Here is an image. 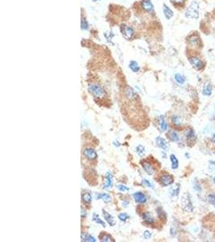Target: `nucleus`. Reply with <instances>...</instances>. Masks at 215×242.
<instances>
[{
    "mask_svg": "<svg viewBox=\"0 0 215 242\" xmlns=\"http://www.w3.org/2000/svg\"><path fill=\"white\" fill-rule=\"evenodd\" d=\"M88 91L93 97L97 99H102L106 95L105 90L100 84L90 83L88 85Z\"/></svg>",
    "mask_w": 215,
    "mask_h": 242,
    "instance_id": "f257e3e1",
    "label": "nucleus"
},
{
    "mask_svg": "<svg viewBox=\"0 0 215 242\" xmlns=\"http://www.w3.org/2000/svg\"><path fill=\"white\" fill-rule=\"evenodd\" d=\"M186 18L188 19H197L199 18V3L197 1H193L188 6L185 13Z\"/></svg>",
    "mask_w": 215,
    "mask_h": 242,
    "instance_id": "f03ea898",
    "label": "nucleus"
},
{
    "mask_svg": "<svg viewBox=\"0 0 215 242\" xmlns=\"http://www.w3.org/2000/svg\"><path fill=\"white\" fill-rule=\"evenodd\" d=\"M181 208L185 212H193L194 210L193 202L191 199L190 195L185 193L181 198Z\"/></svg>",
    "mask_w": 215,
    "mask_h": 242,
    "instance_id": "7ed1b4c3",
    "label": "nucleus"
},
{
    "mask_svg": "<svg viewBox=\"0 0 215 242\" xmlns=\"http://www.w3.org/2000/svg\"><path fill=\"white\" fill-rule=\"evenodd\" d=\"M188 61L191 64V66H193L195 70H202L205 67V62L202 61V59L199 57L198 56L196 55H192L188 57Z\"/></svg>",
    "mask_w": 215,
    "mask_h": 242,
    "instance_id": "20e7f679",
    "label": "nucleus"
},
{
    "mask_svg": "<svg viewBox=\"0 0 215 242\" xmlns=\"http://www.w3.org/2000/svg\"><path fill=\"white\" fill-rule=\"evenodd\" d=\"M158 181L162 186H168L174 182V179L171 174H168V173H164V174H160Z\"/></svg>",
    "mask_w": 215,
    "mask_h": 242,
    "instance_id": "39448f33",
    "label": "nucleus"
},
{
    "mask_svg": "<svg viewBox=\"0 0 215 242\" xmlns=\"http://www.w3.org/2000/svg\"><path fill=\"white\" fill-rule=\"evenodd\" d=\"M83 157H85V159L88 161H95L98 158V154L97 152L91 148H85L82 151Z\"/></svg>",
    "mask_w": 215,
    "mask_h": 242,
    "instance_id": "423d86ee",
    "label": "nucleus"
},
{
    "mask_svg": "<svg viewBox=\"0 0 215 242\" xmlns=\"http://www.w3.org/2000/svg\"><path fill=\"white\" fill-rule=\"evenodd\" d=\"M121 33L126 40H131L134 35V31L130 26L123 25L121 26Z\"/></svg>",
    "mask_w": 215,
    "mask_h": 242,
    "instance_id": "0eeeda50",
    "label": "nucleus"
},
{
    "mask_svg": "<svg viewBox=\"0 0 215 242\" xmlns=\"http://www.w3.org/2000/svg\"><path fill=\"white\" fill-rule=\"evenodd\" d=\"M140 164H141L142 167H143V170L145 171L148 175H153L156 172V170H155V167L153 166L150 162H148V161L146 160H142L140 161Z\"/></svg>",
    "mask_w": 215,
    "mask_h": 242,
    "instance_id": "6e6552de",
    "label": "nucleus"
},
{
    "mask_svg": "<svg viewBox=\"0 0 215 242\" xmlns=\"http://www.w3.org/2000/svg\"><path fill=\"white\" fill-rule=\"evenodd\" d=\"M133 199H134V202L137 203V204H143L147 203L148 201V198L145 195V194L142 191H137V192H134L133 194Z\"/></svg>",
    "mask_w": 215,
    "mask_h": 242,
    "instance_id": "1a4fd4ad",
    "label": "nucleus"
},
{
    "mask_svg": "<svg viewBox=\"0 0 215 242\" xmlns=\"http://www.w3.org/2000/svg\"><path fill=\"white\" fill-rule=\"evenodd\" d=\"M124 95H125L126 98L129 100H134L138 97L136 91H134V89L130 86H127L125 87V89H124Z\"/></svg>",
    "mask_w": 215,
    "mask_h": 242,
    "instance_id": "9d476101",
    "label": "nucleus"
},
{
    "mask_svg": "<svg viewBox=\"0 0 215 242\" xmlns=\"http://www.w3.org/2000/svg\"><path fill=\"white\" fill-rule=\"evenodd\" d=\"M186 140H187V143L188 145H193V144L196 143V140H197V134L195 132V131L193 130V128H189L186 132Z\"/></svg>",
    "mask_w": 215,
    "mask_h": 242,
    "instance_id": "9b49d317",
    "label": "nucleus"
},
{
    "mask_svg": "<svg viewBox=\"0 0 215 242\" xmlns=\"http://www.w3.org/2000/svg\"><path fill=\"white\" fill-rule=\"evenodd\" d=\"M102 215H103V218L106 220V222L107 223L110 227H114L115 224H116V220H115V218L111 214L106 211L105 209H102Z\"/></svg>",
    "mask_w": 215,
    "mask_h": 242,
    "instance_id": "f8f14e48",
    "label": "nucleus"
},
{
    "mask_svg": "<svg viewBox=\"0 0 215 242\" xmlns=\"http://www.w3.org/2000/svg\"><path fill=\"white\" fill-rule=\"evenodd\" d=\"M188 43L192 47H199L201 45V39L198 35L193 34L188 38Z\"/></svg>",
    "mask_w": 215,
    "mask_h": 242,
    "instance_id": "ddd939ff",
    "label": "nucleus"
},
{
    "mask_svg": "<svg viewBox=\"0 0 215 242\" xmlns=\"http://www.w3.org/2000/svg\"><path fill=\"white\" fill-rule=\"evenodd\" d=\"M156 144L159 149H161L164 151H168V143L167 140L161 136H157L156 138Z\"/></svg>",
    "mask_w": 215,
    "mask_h": 242,
    "instance_id": "4468645a",
    "label": "nucleus"
},
{
    "mask_svg": "<svg viewBox=\"0 0 215 242\" xmlns=\"http://www.w3.org/2000/svg\"><path fill=\"white\" fill-rule=\"evenodd\" d=\"M105 184H104V186L103 188L106 189V190H109L110 188L113 186V184H114V181H113V174H111V172L108 171L106 174L105 176Z\"/></svg>",
    "mask_w": 215,
    "mask_h": 242,
    "instance_id": "2eb2a0df",
    "label": "nucleus"
},
{
    "mask_svg": "<svg viewBox=\"0 0 215 242\" xmlns=\"http://www.w3.org/2000/svg\"><path fill=\"white\" fill-rule=\"evenodd\" d=\"M81 201L85 204H90L92 203V195L91 192L87 190H83L81 193Z\"/></svg>",
    "mask_w": 215,
    "mask_h": 242,
    "instance_id": "dca6fc26",
    "label": "nucleus"
},
{
    "mask_svg": "<svg viewBox=\"0 0 215 242\" xmlns=\"http://www.w3.org/2000/svg\"><path fill=\"white\" fill-rule=\"evenodd\" d=\"M141 217L143 222L148 225H152L155 224V218L151 215L150 212H143L142 214Z\"/></svg>",
    "mask_w": 215,
    "mask_h": 242,
    "instance_id": "f3484780",
    "label": "nucleus"
},
{
    "mask_svg": "<svg viewBox=\"0 0 215 242\" xmlns=\"http://www.w3.org/2000/svg\"><path fill=\"white\" fill-rule=\"evenodd\" d=\"M141 6L147 12H152L154 11V6L151 0H142Z\"/></svg>",
    "mask_w": 215,
    "mask_h": 242,
    "instance_id": "a211bd4d",
    "label": "nucleus"
},
{
    "mask_svg": "<svg viewBox=\"0 0 215 242\" xmlns=\"http://www.w3.org/2000/svg\"><path fill=\"white\" fill-rule=\"evenodd\" d=\"M96 199L97 200L101 199L105 204H109L112 201V197L106 193H99L96 195Z\"/></svg>",
    "mask_w": 215,
    "mask_h": 242,
    "instance_id": "6ab92c4d",
    "label": "nucleus"
},
{
    "mask_svg": "<svg viewBox=\"0 0 215 242\" xmlns=\"http://www.w3.org/2000/svg\"><path fill=\"white\" fill-rule=\"evenodd\" d=\"M213 92V86L210 81H206L203 86L202 89V94L206 96H210Z\"/></svg>",
    "mask_w": 215,
    "mask_h": 242,
    "instance_id": "aec40b11",
    "label": "nucleus"
},
{
    "mask_svg": "<svg viewBox=\"0 0 215 242\" xmlns=\"http://www.w3.org/2000/svg\"><path fill=\"white\" fill-rule=\"evenodd\" d=\"M99 239L100 241L102 242H114V238L108 233H105V232H102V233H100V235L99 237Z\"/></svg>",
    "mask_w": 215,
    "mask_h": 242,
    "instance_id": "412c9836",
    "label": "nucleus"
},
{
    "mask_svg": "<svg viewBox=\"0 0 215 242\" xmlns=\"http://www.w3.org/2000/svg\"><path fill=\"white\" fill-rule=\"evenodd\" d=\"M168 140L172 141V142H178L180 140V136L179 134L177 133V132L174 130H170L167 134Z\"/></svg>",
    "mask_w": 215,
    "mask_h": 242,
    "instance_id": "4be33fe9",
    "label": "nucleus"
},
{
    "mask_svg": "<svg viewBox=\"0 0 215 242\" xmlns=\"http://www.w3.org/2000/svg\"><path fill=\"white\" fill-rule=\"evenodd\" d=\"M163 13H164V16L167 20H170L171 18H173V16H174V13L171 10V8L169 7H168L165 3H164L163 5Z\"/></svg>",
    "mask_w": 215,
    "mask_h": 242,
    "instance_id": "5701e85b",
    "label": "nucleus"
},
{
    "mask_svg": "<svg viewBox=\"0 0 215 242\" xmlns=\"http://www.w3.org/2000/svg\"><path fill=\"white\" fill-rule=\"evenodd\" d=\"M168 123L166 121L164 115H159V129L160 132H164L168 130Z\"/></svg>",
    "mask_w": 215,
    "mask_h": 242,
    "instance_id": "b1692460",
    "label": "nucleus"
},
{
    "mask_svg": "<svg viewBox=\"0 0 215 242\" xmlns=\"http://www.w3.org/2000/svg\"><path fill=\"white\" fill-rule=\"evenodd\" d=\"M171 122L176 127H180L182 125V119L178 115H173L171 116Z\"/></svg>",
    "mask_w": 215,
    "mask_h": 242,
    "instance_id": "393cba45",
    "label": "nucleus"
},
{
    "mask_svg": "<svg viewBox=\"0 0 215 242\" xmlns=\"http://www.w3.org/2000/svg\"><path fill=\"white\" fill-rule=\"evenodd\" d=\"M174 79L175 81H176V82H177V84L181 85V86L185 85V83L186 81L185 77L183 74H179V73H178V74H176L174 75Z\"/></svg>",
    "mask_w": 215,
    "mask_h": 242,
    "instance_id": "a878e982",
    "label": "nucleus"
},
{
    "mask_svg": "<svg viewBox=\"0 0 215 242\" xmlns=\"http://www.w3.org/2000/svg\"><path fill=\"white\" fill-rule=\"evenodd\" d=\"M180 191H181V185L178 183L175 184L173 186H172L170 189V195L173 197H177L179 195Z\"/></svg>",
    "mask_w": 215,
    "mask_h": 242,
    "instance_id": "bb28decb",
    "label": "nucleus"
},
{
    "mask_svg": "<svg viewBox=\"0 0 215 242\" xmlns=\"http://www.w3.org/2000/svg\"><path fill=\"white\" fill-rule=\"evenodd\" d=\"M156 214L158 218L159 219H161V220L166 221V219H167V214H166V212L164 211V209L161 207H159V208H157L156 209Z\"/></svg>",
    "mask_w": 215,
    "mask_h": 242,
    "instance_id": "cd10ccee",
    "label": "nucleus"
},
{
    "mask_svg": "<svg viewBox=\"0 0 215 242\" xmlns=\"http://www.w3.org/2000/svg\"><path fill=\"white\" fill-rule=\"evenodd\" d=\"M81 241H87V242H95L97 240L94 237L90 235L89 233H81Z\"/></svg>",
    "mask_w": 215,
    "mask_h": 242,
    "instance_id": "c85d7f7f",
    "label": "nucleus"
},
{
    "mask_svg": "<svg viewBox=\"0 0 215 242\" xmlns=\"http://www.w3.org/2000/svg\"><path fill=\"white\" fill-rule=\"evenodd\" d=\"M171 161V165H172V169L173 170H177V168L179 167V161L178 159L176 157L175 154H171L170 157H169Z\"/></svg>",
    "mask_w": 215,
    "mask_h": 242,
    "instance_id": "c756f323",
    "label": "nucleus"
},
{
    "mask_svg": "<svg viewBox=\"0 0 215 242\" xmlns=\"http://www.w3.org/2000/svg\"><path fill=\"white\" fill-rule=\"evenodd\" d=\"M92 220L94 222V223H96L97 224H100V225H102L103 228H106V227L105 222L103 221L102 219H101V218L99 217V214H97V213H94V214H93Z\"/></svg>",
    "mask_w": 215,
    "mask_h": 242,
    "instance_id": "7c9ffc66",
    "label": "nucleus"
},
{
    "mask_svg": "<svg viewBox=\"0 0 215 242\" xmlns=\"http://www.w3.org/2000/svg\"><path fill=\"white\" fill-rule=\"evenodd\" d=\"M128 67H129V69L134 73L139 72V70H140V67H139V64H138V62L135 61H131Z\"/></svg>",
    "mask_w": 215,
    "mask_h": 242,
    "instance_id": "2f4dec72",
    "label": "nucleus"
},
{
    "mask_svg": "<svg viewBox=\"0 0 215 242\" xmlns=\"http://www.w3.org/2000/svg\"><path fill=\"white\" fill-rule=\"evenodd\" d=\"M135 152H136V154H138V156L141 157H142L144 156L146 154L145 147L142 145H137L136 147H135Z\"/></svg>",
    "mask_w": 215,
    "mask_h": 242,
    "instance_id": "473e14b6",
    "label": "nucleus"
},
{
    "mask_svg": "<svg viewBox=\"0 0 215 242\" xmlns=\"http://www.w3.org/2000/svg\"><path fill=\"white\" fill-rule=\"evenodd\" d=\"M118 218H119V219L120 221L125 223V222H127L128 220H129V219H130V215H128L127 213L122 212L118 215Z\"/></svg>",
    "mask_w": 215,
    "mask_h": 242,
    "instance_id": "72a5a7b5",
    "label": "nucleus"
},
{
    "mask_svg": "<svg viewBox=\"0 0 215 242\" xmlns=\"http://www.w3.org/2000/svg\"><path fill=\"white\" fill-rule=\"evenodd\" d=\"M207 200L213 208H215V194H210L207 195Z\"/></svg>",
    "mask_w": 215,
    "mask_h": 242,
    "instance_id": "f704fd0d",
    "label": "nucleus"
},
{
    "mask_svg": "<svg viewBox=\"0 0 215 242\" xmlns=\"http://www.w3.org/2000/svg\"><path fill=\"white\" fill-rule=\"evenodd\" d=\"M141 183L142 185L146 186V187L152 188V189L154 188V185H153V183H152V182H151L149 180H148V179H143L141 181Z\"/></svg>",
    "mask_w": 215,
    "mask_h": 242,
    "instance_id": "c9c22d12",
    "label": "nucleus"
},
{
    "mask_svg": "<svg viewBox=\"0 0 215 242\" xmlns=\"http://www.w3.org/2000/svg\"><path fill=\"white\" fill-rule=\"evenodd\" d=\"M117 189H118L119 191H121V192H127V191H128V190H130L129 187L126 186L125 185H123V184H119V185L117 186Z\"/></svg>",
    "mask_w": 215,
    "mask_h": 242,
    "instance_id": "e433bc0d",
    "label": "nucleus"
},
{
    "mask_svg": "<svg viewBox=\"0 0 215 242\" xmlns=\"http://www.w3.org/2000/svg\"><path fill=\"white\" fill-rule=\"evenodd\" d=\"M81 30H87L89 28V23L85 19H82L81 22Z\"/></svg>",
    "mask_w": 215,
    "mask_h": 242,
    "instance_id": "4c0bfd02",
    "label": "nucleus"
},
{
    "mask_svg": "<svg viewBox=\"0 0 215 242\" xmlns=\"http://www.w3.org/2000/svg\"><path fill=\"white\" fill-rule=\"evenodd\" d=\"M193 189H194V190L197 191V192H201L202 191V186H201L199 182L197 181V180L194 181V182H193Z\"/></svg>",
    "mask_w": 215,
    "mask_h": 242,
    "instance_id": "58836bf2",
    "label": "nucleus"
},
{
    "mask_svg": "<svg viewBox=\"0 0 215 242\" xmlns=\"http://www.w3.org/2000/svg\"><path fill=\"white\" fill-rule=\"evenodd\" d=\"M152 233H151L150 231L148 230H146L144 231V233H143V237L145 239V240H149V239H151V237H152Z\"/></svg>",
    "mask_w": 215,
    "mask_h": 242,
    "instance_id": "ea45409f",
    "label": "nucleus"
},
{
    "mask_svg": "<svg viewBox=\"0 0 215 242\" xmlns=\"http://www.w3.org/2000/svg\"><path fill=\"white\" fill-rule=\"evenodd\" d=\"M177 227H176V225H172L170 228V234L172 237H176V235H177Z\"/></svg>",
    "mask_w": 215,
    "mask_h": 242,
    "instance_id": "a19ab883",
    "label": "nucleus"
},
{
    "mask_svg": "<svg viewBox=\"0 0 215 242\" xmlns=\"http://www.w3.org/2000/svg\"><path fill=\"white\" fill-rule=\"evenodd\" d=\"M170 1L173 2V4L177 5V4H182V3H184V2L185 0H170Z\"/></svg>",
    "mask_w": 215,
    "mask_h": 242,
    "instance_id": "79ce46f5",
    "label": "nucleus"
},
{
    "mask_svg": "<svg viewBox=\"0 0 215 242\" xmlns=\"http://www.w3.org/2000/svg\"><path fill=\"white\" fill-rule=\"evenodd\" d=\"M209 169L210 170H215V162H213V161H210L209 164Z\"/></svg>",
    "mask_w": 215,
    "mask_h": 242,
    "instance_id": "37998d69",
    "label": "nucleus"
},
{
    "mask_svg": "<svg viewBox=\"0 0 215 242\" xmlns=\"http://www.w3.org/2000/svg\"><path fill=\"white\" fill-rule=\"evenodd\" d=\"M86 211L85 209H83V208H81V218H85L86 217Z\"/></svg>",
    "mask_w": 215,
    "mask_h": 242,
    "instance_id": "c03bdc74",
    "label": "nucleus"
},
{
    "mask_svg": "<svg viewBox=\"0 0 215 242\" xmlns=\"http://www.w3.org/2000/svg\"><path fill=\"white\" fill-rule=\"evenodd\" d=\"M113 144H114V146L117 148H119V146H120V143H119L118 140H116V141H114V142H113Z\"/></svg>",
    "mask_w": 215,
    "mask_h": 242,
    "instance_id": "a18cd8bd",
    "label": "nucleus"
},
{
    "mask_svg": "<svg viewBox=\"0 0 215 242\" xmlns=\"http://www.w3.org/2000/svg\"><path fill=\"white\" fill-rule=\"evenodd\" d=\"M211 141H212L213 144H215V134L214 135H213V136H212V138H211Z\"/></svg>",
    "mask_w": 215,
    "mask_h": 242,
    "instance_id": "49530a36",
    "label": "nucleus"
},
{
    "mask_svg": "<svg viewBox=\"0 0 215 242\" xmlns=\"http://www.w3.org/2000/svg\"><path fill=\"white\" fill-rule=\"evenodd\" d=\"M93 2H97V1H100V0H92Z\"/></svg>",
    "mask_w": 215,
    "mask_h": 242,
    "instance_id": "de8ad7c7",
    "label": "nucleus"
},
{
    "mask_svg": "<svg viewBox=\"0 0 215 242\" xmlns=\"http://www.w3.org/2000/svg\"><path fill=\"white\" fill-rule=\"evenodd\" d=\"M213 182H214V184H215V176L213 177Z\"/></svg>",
    "mask_w": 215,
    "mask_h": 242,
    "instance_id": "09e8293b",
    "label": "nucleus"
}]
</instances>
